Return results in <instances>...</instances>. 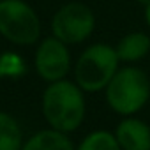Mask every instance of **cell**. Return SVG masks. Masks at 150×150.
<instances>
[{"instance_id": "cell-12", "label": "cell", "mask_w": 150, "mask_h": 150, "mask_svg": "<svg viewBox=\"0 0 150 150\" xmlns=\"http://www.w3.org/2000/svg\"><path fill=\"white\" fill-rule=\"evenodd\" d=\"M25 60L14 51H4L0 55V78H18L25 74Z\"/></svg>"}, {"instance_id": "cell-10", "label": "cell", "mask_w": 150, "mask_h": 150, "mask_svg": "<svg viewBox=\"0 0 150 150\" xmlns=\"http://www.w3.org/2000/svg\"><path fill=\"white\" fill-rule=\"evenodd\" d=\"M23 131L14 117L0 111V150H21Z\"/></svg>"}, {"instance_id": "cell-11", "label": "cell", "mask_w": 150, "mask_h": 150, "mask_svg": "<svg viewBox=\"0 0 150 150\" xmlns=\"http://www.w3.org/2000/svg\"><path fill=\"white\" fill-rule=\"evenodd\" d=\"M78 150H122L115 134L106 131H94L80 143Z\"/></svg>"}, {"instance_id": "cell-9", "label": "cell", "mask_w": 150, "mask_h": 150, "mask_svg": "<svg viewBox=\"0 0 150 150\" xmlns=\"http://www.w3.org/2000/svg\"><path fill=\"white\" fill-rule=\"evenodd\" d=\"M120 62H138L150 51V37L145 32L125 34L115 46Z\"/></svg>"}, {"instance_id": "cell-6", "label": "cell", "mask_w": 150, "mask_h": 150, "mask_svg": "<svg viewBox=\"0 0 150 150\" xmlns=\"http://www.w3.org/2000/svg\"><path fill=\"white\" fill-rule=\"evenodd\" d=\"M35 71L48 83L64 80L71 71V53L67 44L57 39L55 35L46 37L39 42L35 50Z\"/></svg>"}, {"instance_id": "cell-7", "label": "cell", "mask_w": 150, "mask_h": 150, "mask_svg": "<svg viewBox=\"0 0 150 150\" xmlns=\"http://www.w3.org/2000/svg\"><path fill=\"white\" fill-rule=\"evenodd\" d=\"M115 138L122 150H150V127L131 115L117 125Z\"/></svg>"}, {"instance_id": "cell-1", "label": "cell", "mask_w": 150, "mask_h": 150, "mask_svg": "<svg viewBox=\"0 0 150 150\" xmlns=\"http://www.w3.org/2000/svg\"><path fill=\"white\" fill-rule=\"evenodd\" d=\"M42 115L46 122L62 132L78 129L85 117V97L78 83L53 81L42 94Z\"/></svg>"}, {"instance_id": "cell-2", "label": "cell", "mask_w": 150, "mask_h": 150, "mask_svg": "<svg viewBox=\"0 0 150 150\" xmlns=\"http://www.w3.org/2000/svg\"><path fill=\"white\" fill-rule=\"evenodd\" d=\"M120 58L115 46L92 44L78 57L74 64V80L83 92H99L108 87L118 67Z\"/></svg>"}, {"instance_id": "cell-13", "label": "cell", "mask_w": 150, "mask_h": 150, "mask_svg": "<svg viewBox=\"0 0 150 150\" xmlns=\"http://www.w3.org/2000/svg\"><path fill=\"white\" fill-rule=\"evenodd\" d=\"M143 7H145V21H146V25H148V28H150V0H148Z\"/></svg>"}, {"instance_id": "cell-4", "label": "cell", "mask_w": 150, "mask_h": 150, "mask_svg": "<svg viewBox=\"0 0 150 150\" xmlns=\"http://www.w3.org/2000/svg\"><path fill=\"white\" fill-rule=\"evenodd\" d=\"M0 35L18 46L35 44L41 37V20L25 0H0Z\"/></svg>"}, {"instance_id": "cell-8", "label": "cell", "mask_w": 150, "mask_h": 150, "mask_svg": "<svg viewBox=\"0 0 150 150\" xmlns=\"http://www.w3.org/2000/svg\"><path fill=\"white\" fill-rule=\"evenodd\" d=\"M21 150H74V145L65 132L51 127L30 136Z\"/></svg>"}, {"instance_id": "cell-3", "label": "cell", "mask_w": 150, "mask_h": 150, "mask_svg": "<svg viewBox=\"0 0 150 150\" xmlns=\"http://www.w3.org/2000/svg\"><path fill=\"white\" fill-rule=\"evenodd\" d=\"M150 97L148 76L139 67H122L106 87V101L113 111L129 117L139 111Z\"/></svg>"}, {"instance_id": "cell-5", "label": "cell", "mask_w": 150, "mask_h": 150, "mask_svg": "<svg viewBox=\"0 0 150 150\" xmlns=\"http://www.w3.org/2000/svg\"><path fill=\"white\" fill-rule=\"evenodd\" d=\"M96 28V16L83 2H69L62 6L51 20V34L62 42L80 44L87 41Z\"/></svg>"}, {"instance_id": "cell-14", "label": "cell", "mask_w": 150, "mask_h": 150, "mask_svg": "<svg viewBox=\"0 0 150 150\" xmlns=\"http://www.w3.org/2000/svg\"><path fill=\"white\" fill-rule=\"evenodd\" d=\"M139 2H141V4H143V6H145V4H146V2H148V0H139Z\"/></svg>"}]
</instances>
